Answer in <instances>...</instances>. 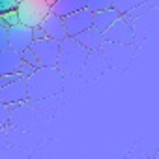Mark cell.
<instances>
[{
    "label": "cell",
    "instance_id": "obj_1",
    "mask_svg": "<svg viewBox=\"0 0 159 159\" xmlns=\"http://www.w3.org/2000/svg\"><path fill=\"white\" fill-rule=\"evenodd\" d=\"M28 98L30 99H45L49 96H54L64 86V73L58 67H38L28 79Z\"/></svg>",
    "mask_w": 159,
    "mask_h": 159
},
{
    "label": "cell",
    "instance_id": "obj_2",
    "mask_svg": "<svg viewBox=\"0 0 159 159\" xmlns=\"http://www.w3.org/2000/svg\"><path fill=\"white\" fill-rule=\"evenodd\" d=\"M88 56H90V51L84 49L75 38H66L64 41H60V54H58L56 67L64 75L79 77L84 73Z\"/></svg>",
    "mask_w": 159,
    "mask_h": 159
},
{
    "label": "cell",
    "instance_id": "obj_3",
    "mask_svg": "<svg viewBox=\"0 0 159 159\" xmlns=\"http://www.w3.org/2000/svg\"><path fill=\"white\" fill-rule=\"evenodd\" d=\"M17 13H19V23L36 28L51 13V4L47 0H23L17 4Z\"/></svg>",
    "mask_w": 159,
    "mask_h": 159
},
{
    "label": "cell",
    "instance_id": "obj_4",
    "mask_svg": "<svg viewBox=\"0 0 159 159\" xmlns=\"http://www.w3.org/2000/svg\"><path fill=\"white\" fill-rule=\"evenodd\" d=\"M30 49L38 56V60H39L41 66H45V67H56L58 54H60V41H56L52 38L34 39V43L30 45Z\"/></svg>",
    "mask_w": 159,
    "mask_h": 159
},
{
    "label": "cell",
    "instance_id": "obj_5",
    "mask_svg": "<svg viewBox=\"0 0 159 159\" xmlns=\"http://www.w3.org/2000/svg\"><path fill=\"white\" fill-rule=\"evenodd\" d=\"M8 41H10V49L17 52H25L34 43V28L23 23L8 26Z\"/></svg>",
    "mask_w": 159,
    "mask_h": 159
},
{
    "label": "cell",
    "instance_id": "obj_6",
    "mask_svg": "<svg viewBox=\"0 0 159 159\" xmlns=\"http://www.w3.org/2000/svg\"><path fill=\"white\" fill-rule=\"evenodd\" d=\"M64 25H66L67 38H77L81 32L94 26V13L88 8H84L81 11H75V13L64 17Z\"/></svg>",
    "mask_w": 159,
    "mask_h": 159
},
{
    "label": "cell",
    "instance_id": "obj_7",
    "mask_svg": "<svg viewBox=\"0 0 159 159\" xmlns=\"http://www.w3.org/2000/svg\"><path fill=\"white\" fill-rule=\"evenodd\" d=\"M105 43H118V45H131L133 43V28L127 19L120 17L103 32Z\"/></svg>",
    "mask_w": 159,
    "mask_h": 159
},
{
    "label": "cell",
    "instance_id": "obj_8",
    "mask_svg": "<svg viewBox=\"0 0 159 159\" xmlns=\"http://www.w3.org/2000/svg\"><path fill=\"white\" fill-rule=\"evenodd\" d=\"M28 83L25 77H19L17 81L10 83L8 86L0 88V101L2 103H8V105H13V103H25L28 101Z\"/></svg>",
    "mask_w": 159,
    "mask_h": 159
},
{
    "label": "cell",
    "instance_id": "obj_9",
    "mask_svg": "<svg viewBox=\"0 0 159 159\" xmlns=\"http://www.w3.org/2000/svg\"><path fill=\"white\" fill-rule=\"evenodd\" d=\"M39 26L45 30L47 38H52V39H56V41H64V39L67 38L66 25H64V17H60V15H56V13H52V11L43 19V23H41Z\"/></svg>",
    "mask_w": 159,
    "mask_h": 159
},
{
    "label": "cell",
    "instance_id": "obj_10",
    "mask_svg": "<svg viewBox=\"0 0 159 159\" xmlns=\"http://www.w3.org/2000/svg\"><path fill=\"white\" fill-rule=\"evenodd\" d=\"M23 66V54L13 49L0 51V75H13L19 73Z\"/></svg>",
    "mask_w": 159,
    "mask_h": 159
},
{
    "label": "cell",
    "instance_id": "obj_11",
    "mask_svg": "<svg viewBox=\"0 0 159 159\" xmlns=\"http://www.w3.org/2000/svg\"><path fill=\"white\" fill-rule=\"evenodd\" d=\"M79 43H81L84 49H88L90 52L92 51H101L103 45H105V38H103V32H99L98 28H88L84 32H81L77 38H75Z\"/></svg>",
    "mask_w": 159,
    "mask_h": 159
},
{
    "label": "cell",
    "instance_id": "obj_12",
    "mask_svg": "<svg viewBox=\"0 0 159 159\" xmlns=\"http://www.w3.org/2000/svg\"><path fill=\"white\" fill-rule=\"evenodd\" d=\"M120 17H122V13H120L116 8H109V10L98 11V13H94V28H98L99 32H105V30H107L112 23H116Z\"/></svg>",
    "mask_w": 159,
    "mask_h": 159
},
{
    "label": "cell",
    "instance_id": "obj_13",
    "mask_svg": "<svg viewBox=\"0 0 159 159\" xmlns=\"http://www.w3.org/2000/svg\"><path fill=\"white\" fill-rule=\"evenodd\" d=\"M86 8V0H58V2L51 8L52 13L60 15V17H67L75 11H81Z\"/></svg>",
    "mask_w": 159,
    "mask_h": 159
},
{
    "label": "cell",
    "instance_id": "obj_14",
    "mask_svg": "<svg viewBox=\"0 0 159 159\" xmlns=\"http://www.w3.org/2000/svg\"><path fill=\"white\" fill-rule=\"evenodd\" d=\"M144 2H146V0H112V8H116L122 15H125V13H129L131 10L142 6Z\"/></svg>",
    "mask_w": 159,
    "mask_h": 159
},
{
    "label": "cell",
    "instance_id": "obj_15",
    "mask_svg": "<svg viewBox=\"0 0 159 159\" xmlns=\"http://www.w3.org/2000/svg\"><path fill=\"white\" fill-rule=\"evenodd\" d=\"M86 8L92 13H98V11L112 8V0H86Z\"/></svg>",
    "mask_w": 159,
    "mask_h": 159
},
{
    "label": "cell",
    "instance_id": "obj_16",
    "mask_svg": "<svg viewBox=\"0 0 159 159\" xmlns=\"http://www.w3.org/2000/svg\"><path fill=\"white\" fill-rule=\"evenodd\" d=\"M11 122V107L8 103H2L0 101V125H8Z\"/></svg>",
    "mask_w": 159,
    "mask_h": 159
},
{
    "label": "cell",
    "instance_id": "obj_17",
    "mask_svg": "<svg viewBox=\"0 0 159 159\" xmlns=\"http://www.w3.org/2000/svg\"><path fill=\"white\" fill-rule=\"evenodd\" d=\"M10 47V41H8V25L4 23L2 15H0V51H4Z\"/></svg>",
    "mask_w": 159,
    "mask_h": 159
},
{
    "label": "cell",
    "instance_id": "obj_18",
    "mask_svg": "<svg viewBox=\"0 0 159 159\" xmlns=\"http://www.w3.org/2000/svg\"><path fill=\"white\" fill-rule=\"evenodd\" d=\"M21 54H23V62H25V64H30V66H32V67H36V69H38V67H41V64H39V60H38V56L34 54V51H32V49H26V51H25V52H21Z\"/></svg>",
    "mask_w": 159,
    "mask_h": 159
},
{
    "label": "cell",
    "instance_id": "obj_19",
    "mask_svg": "<svg viewBox=\"0 0 159 159\" xmlns=\"http://www.w3.org/2000/svg\"><path fill=\"white\" fill-rule=\"evenodd\" d=\"M17 10V2L15 0H0V15H4L8 11Z\"/></svg>",
    "mask_w": 159,
    "mask_h": 159
},
{
    "label": "cell",
    "instance_id": "obj_20",
    "mask_svg": "<svg viewBox=\"0 0 159 159\" xmlns=\"http://www.w3.org/2000/svg\"><path fill=\"white\" fill-rule=\"evenodd\" d=\"M2 19H4V23H6L8 26H13V25H17V23H19V13H17V10L8 11V13H4V15H2Z\"/></svg>",
    "mask_w": 159,
    "mask_h": 159
},
{
    "label": "cell",
    "instance_id": "obj_21",
    "mask_svg": "<svg viewBox=\"0 0 159 159\" xmlns=\"http://www.w3.org/2000/svg\"><path fill=\"white\" fill-rule=\"evenodd\" d=\"M19 77H23V75H21V73H13V75H0V88H4V86H8L10 83L17 81Z\"/></svg>",
    "mask_w": 159,
    "mask_h": 159
},
{
    "label": "cell",
    "instance_id": "obj_22",
    "mask_svg": "<svg viewBox=\"0 0 159 159\" xmlns=\"http://www.w3.org/2000/svg\"><path fill=\"white\" fill-rule=\"evenodd\" d=\"M34 71H36V67H32L30 64H25V62H23V66H21V71H19V73H21L25 79H28V77H30Z\"/></svg>",
    "mask_w": 159,
    "mask_h": 159
},
{
    "label": "cell",
    "instance_id": "obj_23",
    "mask_svg": "<svg viewBox=\"0 0 159 159\" xmlns=\"http://www.w3.org/2000/svg\"><path fill=\"white\" fill-rule=\"evenodd\" d=\"M43 38H47L45 30H43L41 26H36V28H34V39H43Z\"/></svg>",
    "mask_w": 159,
    "mask_h": 159
},
{
    "label": "cell",
    "instance_id": "obj_24",
    "mask_svg": "<svg viewBox=\"0 0 159 159\" xmlns=\"http://www.w3.org/2000/svg\"><path fill=\"white\" fill-rule=\"evenodd\" d=\"M6 142H8V137H6V133H4V127H2V129H0V152L4 150Z\"/></svg>",
    "mask_w": 159,
    "mask_h": 159
},
{
    "label": "cell",
    "instance_id": "obj_25",
    "mask_svg": "<svg viewBox=\"0 0 159 159\" xmlns=\"http://www.w3.org/2000/svg\"><path fill=\"white\" fill-rule=\"evenodd\" d=\"M47 2H49V4H51V8H52V6H54V4L58 2V0H47Z\"/></svg>",
    "mask_w": 159,
    "mask_h": 159
},
{
    "label": "cell",
    "instance_id": "obj_26",
    "mask_svg": "<svg viewBox=\"0 0 159 159\" xmlns=\"http://www.w3.org/2000/svg\"><path fill=\"white\" fill-rule=\"evenodd\" d=\"M15 2H17V4H19V2H23V0H15Z\"/></svg>",
    "mask_w": 159,
    "mask_h": 159
},
{
    "label": "cell",
    "instance_id": "obj_27",
    "mask_svg": "<svg viewBox=\"0 0 159 159\" xmlns=\"http://www.w3.org/2000/svg\"><path fill=\"white\" fill-rule=\"evenodd\" d=\"M2 127H4V125H0V129H2Z\"/></svg>",
    "mask_w": 159,
    "mask_h": 159
}]
</instances>
